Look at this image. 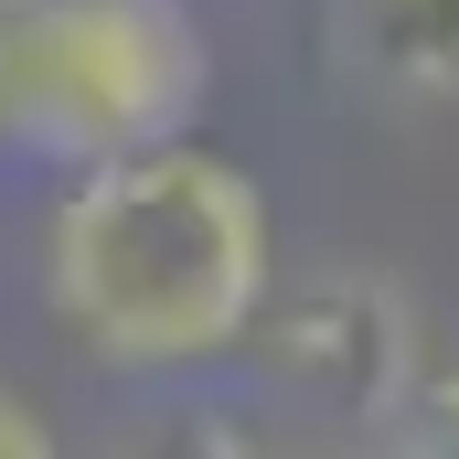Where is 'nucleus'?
Segmentation results:
<instances>
[{"label":"nucleus","instance_id":"obj_1","mask_svg":"<svg viewBox=\"0 0 459 459\" xmlns=\"http://www.w3.org/2000/svg\"><path fill=\"white\" fill-rule=\"evenodd\" d=\"M267 289H278L267 193L246 160L204 139L97 160L43 214V299L65 342L139 385H182L246 352Z\"/></svg>","mask_w":459,"mask_h":459},{"label":"nucleus","instance_id":"obj_2","mask_svg":"<svg viewBox=\"0 0 459 459\" xmlns=\"http://www.w3.org/2000/svg\"><path fill=\"white\" fill-rule=\"evenodd\" d=\"M214 32L193 0H22L0 139L65 171L204 139Z\"/></svg>","mask_w":459,"mask_h":459},{"label":"nucleus","instance_id":"obj_3","mask_svg":"<svg viewBox=\"0 0 459 459\" xmlns=\"http://www.w3.org/2000/svg\"><path fill=\"white\" fill-rule=\"evenodd\" d=\"M246 352H256L289 395H310L321 417H342V428H395V406H406L417 374H428V342H417L406 289H395V278H363V267L267 289Z\"/></svg>","mask_w":459,"mask_h":459},{"label":"nucleus","instance_id":"obj_4","mask_svg":"<svg viewBox=\"0 0 459 459\" xmlns=\"http://www.w3.org/2000/svg\"><path fill=\"white\" fill-rule=\"evenodd\" d=\"M332 75L374 108L459 97V0H332Z\"/></svg>","mask_w":459,"mask_h":459},{"label":"nucleus","instance_id":"obj_5","mask_svg":"<svg viewBox=\"0 0 459 459\" xmlns=\"http://www.w3.org/2000/svg\"><path fill=\"white\" fill-rule=\"evenodd\" d=\"M86 459H267V449H256V428H246L235 406L160 385V395H139V406H128Z\"/></svg>","mask_w":459,"mask_h":459},{"label":"nucleus","instance_id":"obj_6","mask_svg":"<svg viewBox=\"0 0 459 459\" xmlns=\"http://www.w3.org/2000/svg\"><path fill=\"white\" fill-rule=\"evenodd\" d=\"M385 438H406L417 459H459V363L417 374V395L395 406V428H385Z\"/></svg>","mask_w":459,"mask_h":459},{"label":"nucleus","instance_id":"obj_7","mask_svg":"<svg viewBox=\"0 0 459 459\" xmlns=\"http://www.w3.org/2000/svg\"><path fill=\"white\" fill-rule=\"evenodd\" d=\"M0 459H75V449H65V428H54L22 385H0Z\"/></svg>","mask_w":459,"mask_h":459},{"label":"nucleus","instance_id":"obj_8","mask_svg":"<svg viewBox=\"0 0 459 459\" xmlns=\"http://www.w3.org/2000/svg\"><path fill=\"white\" fill-rule=\"evenodd\" d=\"M310 459H417V449L385 438V428H363V438H332V449H310Z\"/></svg>","mask_w":459,"mask_h":459},{"label":"nucleus","instance_id":"obj_9","mask_svg":"<svg viewBox=\"0 0 459 459\" xmlns=\"http://www.w3.org/2000/svg\"><path fill=\"white\" fill-rule=\"evenodd\" d=\"M11 32H22V0H0V86H11Z\"/></svg>","mask_w":459,"mask_h":459}]
</instances>
